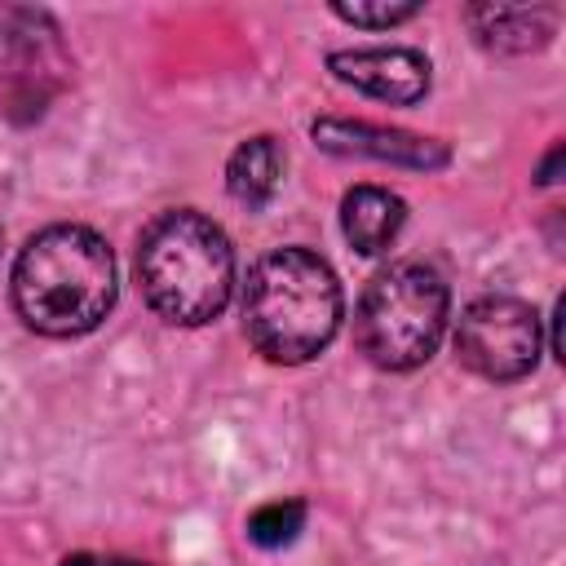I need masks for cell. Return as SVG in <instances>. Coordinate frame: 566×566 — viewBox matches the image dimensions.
Listing matches in <instances>:
<instances>
[{"label": "cell", "mask_w": 566, "mask_h": 566, "mask_svg": "<svg viewBox=\"0 0 566 566\" xmlns=\"http://www.w3.org/2000/svg\"><path fill=\"white\" fill-rule=\"evenodd\" d=\"M469 22L486 49L500 53H526L539 49L553 35V13L548 9H509V4H478L469 9Z\"/></svg>", "instance_id": "30bf717a"}, {"label": "cell", "mask_w": 566, "mask_h": 566, "mask_svg": "<svg viewBox=\"0 0 566 566\" xmlns=\"http://www.w3.org/2000/svg\"><path fill=\"white\" fill-rule=\"evenodd\" d=\"M447 283L433 265L398 261L380 270L354 310L358 349L385 371H411L433 358L447 332Z\"/></svg>", "instance_id": "277c9868"}, {"label": "cell", "mask_w": 566, "mask_h": 566, "mask_svg": "<svg viewBox=\"0 0 566 566\" xmlns=\"http://www.w3.org/2000/svg\"><path fill=\"white\" fill-rule=\"evenodd\" d=\"M407 221V203L385 186H354L340 199V230L354 252L376 256L385 252Z\"/></svg>", "instance_id": "ba28073f"}, {"label": "cell", "mask_w": 566, "mask_h": 566, "mask_svg": "<svg viewBox=\"0 0 566 566\" xmlns=\"http://www.w3.org/2000/svg\"><path fill=\"white\" fill-rule=\"evenodd\" d=\"M336 270L310 248L265 252L243 283V332L270 363L318 358L340 327Z\"/></svg>", "instance_id": "7a4b0ae2"}, {"label": "cell", "mask_w": 566, "mask_h": 566, "mask_svg": "<svg viewBox=\"0 0 566 566\" xmlns=\"http://www.w3.org/2000/svg\"><path fill=\"white\" fill-rule=\"evenodd\" d=\"M111 566H142V562H111Z\"/></svg>", "instance_id": "4fadbf2b"}, {"label": "cell", "mask_w": 566, "mask_h": 566, "mask_svg": "<svg viewBox=\"0 0 566 566\" xmlns=\"http://www.w3.org/2000/svg\"><path fill=\"white\" fill-rule=\"evenodd\" d=\"M301 522H305V504L301 500H270L248 517V539L261 544V548H283V544L296 539Z\"/></svg>", "instance_id": "8fae6325"}, {"label": "cell", "mask_w": 566, "mask_h": 566, "mask_svg": "<svg viewBox=\"0 0 566 566\" xmlns=\"http://www.w3.org/2000/svg\"><path fill=\"white\" fill-rule=\"evenodd\" d=\"M283 177V150L274 137H248L243 146H234L230 164H226V190L230 199H239L243 208H265L279 190Z\"/></svg>", "instance_id": "9c48e42d"}, {"label": "cell", "mask_w": 566, "mask_h": 566, "mask_svg": "<svg viewBox=\"0 0 566 566\" xmlns=\"http://www.w3.org/2000/svg\"><path fill=\"white\" fill-rule=\"evenodd\" d=\"M314 142L332 155H358V159H380V164H407V168H442L447 146L433 137H416L402 128H380L363 119H318Z\"/></svg>", "instance_id": "52a82bcc"}, {"label": "cell", "mask_w": 566, "mask_h": 566, "mask_svg": "<svg viewBox=\"0 0 566 566\" xmlns=\"http://www.w3.org/2000/svg\"><path fill=\"white\" fill-rule=\"evenodd\" d=\"M18 318L53 340L93 332L115 305V256L88 226H49L13 261Z\"/></svg>", "instance_id": "6da1fadb"}, {"label": "cell", "mask_w": 566, "mask_h": 566, "mask_svg": "<svg viewBox=\"0 0 566 566\" xmlns=\"http://www.w3.org/2000/svg\"><path fill=\"white\" fill-rule=\"evenodd\" d=\"M327 66L336 71L340 84H354L367 97L394 102V106H416L429 93V57L416 49H345L332 53Z\"/></svg>", "instance_id": "8992f818"}, {"label": "cell", "mask_w": 566, "mask_h": 566, "mask_svg": "<svg viewBox=\"0 0 566 566\" xmlns=\"http://www.w3.org/2000/svg\"><path fill=\"white\" fill-rule=\"evenodd\" d=\"M137 283L159 318L199 327L217 318L230 301L234 248L212 217L195 208H172L155 217L137 243Z\"/></svg>", "instance_id": "3957f363"}, {"label": "cell", "mask_w": 566, "mask_h": 566, "mask_svg": "<svg viewBox=\"0 0 566 566\" xmlns=\"http://www.w3.org/2000/svg\"><path fill=\"white\" fill-rule=\"evenodd\" d=\"M332 13L336 18H345V22H354V27H398V22H407V18H416L420 13V4H389V0H380V4H349V0H336L332 4Z\"/></svg>", "instance_id": "7c38bea8"}, {"label": "cell", "mask_w": 566, "mask_h": 566, "mask_svg": "<svg viewBox=\"0 0 566 566\" xmlns=\"http://www.w3.org/2000/svg\"><path fill=\"white\" fill-rule=\"evenodd\" d=\"M544 349L539 314L517 296H478L455 327V358L495 385L522 380L535 371Z\"/></svg>", "instance_id": "5b68a950"}]
</instances>
